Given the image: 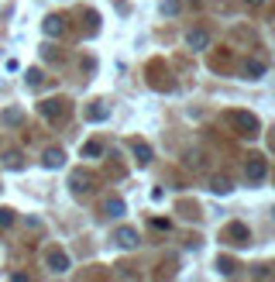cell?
<instances>
[{"label": "cell", "mask_w": 275, "mask_h": 282, "mask_svg": "<svg viewBox=\"0 0 275 282\" xmlns=\"http://www.w3.org/2000/svg\"><path fill=\"white\" fill-rule=\"evenodd\" d=\"M117 237H121V245H134V234H131V231H121Z\"/></svg>", "instance_id": "obj_1"}]
</instances>
